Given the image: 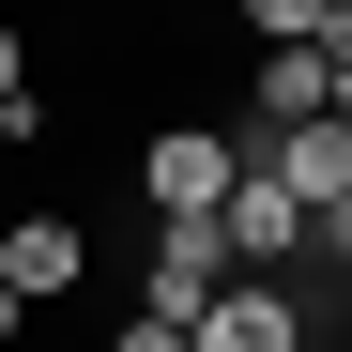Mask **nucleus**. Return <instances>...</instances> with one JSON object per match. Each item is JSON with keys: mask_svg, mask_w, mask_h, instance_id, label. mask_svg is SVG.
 Instances as JSON below:
<instances>
[{"mask_svg": "<svg viewBox=\"0 0 352 352\" xmlns=\"http://www.w3.org/2000/svg\"><path fill=\"white\" fill-rule=\"evenodd\" d=\"M107 352H184V322H153V307H138V322H123V337H107Z\"/></svg>", "mask_w": 352, "mask_h": 352, "instance_id": "8", "label": "nucleus"}, {"mask_svg": "<svg viewBox=\"0 0 352 352\" xmlns=\"http://www.w3.org/2000/svg\"><path fill=\"white\" fill-rule=\"evenodd\" d=\"M322 62H352V0H322Z\"/></svg>", "mask_w": 352, "mask_h": 352, "instance_id": "11", "label": "nucleus"}, {"mask_svg": "<svg viewBox=\"0 0 352 352\" xmlns=\"http://www.w3.org/2000/svg\"><path fill=\"white\" fill-rule=\"evenodd\" d=\"M16 337H31V307H16V291H0V352H16Z\"/></svg>", "mask_w": 352, "mask_h": 352, "instance_id": "12", "label": "nucleus"}, {"mask_svg": "<svg viewBox=\"0 0 352 352\" xmlns=\"http://www.w3.org/2000/svg\"><path fill=\"white\" fill-rule=\"evenodd\" d=\"M214 245H230V276H291V261H307V199L245 153V168H230V199H214Z\"/></svg>", "mask_w": 352, "mask_h": 352, "instance_id": "2", "label": "nucleus"}, {"mask_svg": "<svg viewBox=\"0 0 352 352\" xmlns=\"http://www.w3.org/2000/svg\"><path fill=\"white\" fill-rule=\"evenodd\" d=\"M337 123H352V62H337Z\"/></svg>", "mask_w": 352, "mask_h": 352, "instance_id": "13", "label": "nucleus"}, {"mask_svg": "<svg viewBox=\"0 0 352 352\" xmlns=\"http://www.w3.org/2000/svg\"><path fill=\"white\" fill-rule=\"evenodd\" d=\"M230 168H245V138H214V123H153V138H138V199H153V230L214 214Z\"/></svg>", "mask_w": 352, "mask_h": 352, "instance_id": "1", "label": "nucleus"}, {"mask_svg": "<svg viewBox=\"0 0 352 352\" xmlns=\"http://www.w3.org/2000/svg\"><path fill=\"white\" fill-rule=\"evenodd\" d=\"M0 107H31V46L16 31H0Z\"/></svg>", "mask_w": 352, "mask_h": 352, "instance_id": "9", "label": "nucleus"}, {"mask_svg": "<svg viewBox=\"0 0 352 352\" xmlns=\"http://www.w3.org/2000/svg\"><path fill=\"white\" fill-rule=\"evenodd\" d=\"M337 107V62L322 46H261V77H245V138H291V123H322Z\"/></svg>", "mask_w": 352, "mask_h": 352, "instance_id": "5", "label": "nucleus"}, {"mask_svg": "<svg viewBox=\"0 0 352 352\" xmlns=\"http://www.w3.org/2000/svg\"><path fill=\"white\" fill-rule=\"evenodd\" d=\"M16 138H46V92H31V107H0V153H16Z\"/></svg>", "mask_w": 352, "mask_h": 352, "instance_id": "10", "label": "nucleus"}, {"mask_svg": "<svg viewBox=\"0 0 352 352\" xmlns=\"http://www.w3.org/2000/svg\"><path fill=\"white\" fill-rule=\"evenodd\" d=\"M230 16H245L261 46H322V0H230Z\"/></svg>", "mask_w": 352, "mask_h": 352, "instance_id": "7", "label": "nucleus"}, {"mask_svg": "<svg viewBox=\"0 0 352 352\" xmlns=\"http://www.w3.org/2000/svg\"><path fill=\"white\" fill-rule=\"evenodd\" d=\"M184 352H307V307H291V276H214Z\"/></svg>", "mask_w": 352, "mask_h": 352, "instance_id": "3", "label": "nucleus"}, {"mask_svg": "<svg viewBox=\"0 0 352 352\" xmlns=\"http://www.w3.org/2000/svg\"><path fill=\"white\" fill-rule=\"evenodd\" d=\"M245 153H261L307 214H322V199H352V123H337V107H322V123H291V138H245Z\"/></svg>", "mask_w": 352, "mask_h": 352, "instance_id": "6", "label": "nucleus"}, {"mask_svg": "<svg viewBox=\"0 0 352 352\" xmlns=\"http://www.w3.org/2000/svg\"><path fill=\"white\" fill-rule=\"evenodd\" d=\"M77 276H92V230L77 214H16L0 230V291H16V307H62Z\"/></svg>", "mask_w": 352, "mask_h": 352, "instance_id": "4", "label": "nucleus"}]
</instances>
